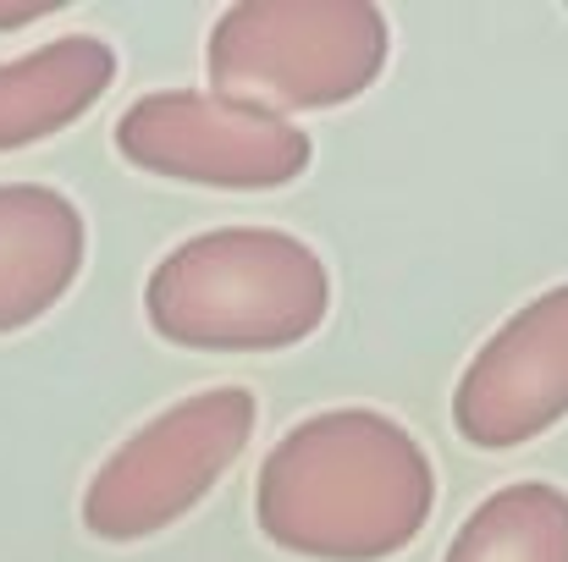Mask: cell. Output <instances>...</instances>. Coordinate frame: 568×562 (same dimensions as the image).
I'll return each instance as SVG.
<instances>
[{
	"label": "cell",
	"instance_id": "1",
	"mask_svg": "<svg viewBox=\"0 0 568 562\" xmlns=\"http://www.w3.org/2000/svg\"><path fill=\"white\" fill-rule=\"evenodd\" d=\"M436 508V469L414 430L376 408L298 419L260 463L254 519L271 546L321 562L408 552Z\"/></svg>",
	"mask_w": 568,
	"mask_h": 562
},
{
	"label": "cell",
	"instance_id": "2",
	"mask_svg": "<svg viewBox=\"0 0 568 562\" xmlns=\"http://www.w3.org/2000/svg\"><path fill=\"white\" fill-rule=\"evenodd\" d=\"M332 276L276 226H215L178 243L144 282L155 337L199 354H276L321 331Z\"/></svg>",
	"mask_w": 568,
	"mask_h": 562
},
{
	"label": "cell",
	"instance_id": "3",
	"mask_svg": "<svg viewBox=\"0 0 568 562\" xmlns=\"http://www.w3.org/2000/svg\"><path fill=\"white\" fill-rule=\"evenodd\" d=\"M392 55L376 0H237L210 22V94L260 111H332L359 100Z\"/></svg>",
	"mask_w": 568,
	"mask_h": 562
},
{
	"label": "cell",
	"instance_id": "4",
	"mask_svg": "<svg viewBox=\"0 0 568 562\" xmlns=\"http://www.w3.org/2000/svg\"><path fill=\"white\" fill-rule=\"evenodd\" d=\"M254 425L260 408L243 386H210L172 402L94 469L83 491V530L111 546L161 535L243 458Z\"/></svg>",
	"mask_w": 568,
	"mask_h": 562
},
{
	"label": "cell",
	"instance_id": "5",
	"mask_svg": "<svg viewBox=\"0 0 568 562\" xmlns=\"http://www.w3.org/2000/svg\"><path fill=\"white\" fill-rule=\"evenodd\" d=\"M116 150L155 177L232 193L287 187L315 155L310 133L287 116L210 89H166L133 100L116 122Z\"/></svg>",
	"mask_w": 568,
	"mask_h": 562
},
{
	"label": "cell",
	"instance_id": "6",
	"mask_svg": "<svg viewBox=\"0 0 568 562\" xmlns=\"http://www.w3.org/2000/svg\"><path fill=\"white\" fill-rule=\"evenodd\" d=\"M568 413V282L525 304L458 375L453 425L486 452L536 441Z\"/></svg>",
	"mask_w": 568,
	"mask_h": 562
},
{
	"label": "cell",
	"instance_id": "7",
	"mask_svg": "<svg viewBox=\"0 0 568 562\" xmlns=\"http://www.w3.org/2000/svg\"><path fill=\"white\" fill-rule=\"evenodd\" d=\"M83 210L44 183H0V337L50 315L83 270Z\"/></svg>",
	"mask_w": 568,
	"mask_h": 562
},
{
	"label": "cell",
	"instance_id": "8",
	"mask_svg": "<svg viewBox=\"0 0 568 562\" xmlns=\"http://www.w3.org/2000/svg\"><path fill=\"white\" fill-rule=\"evenodd\" d=\"M111 78L116 50L94 33H67L17 61H0V155L89 116L105 100Z\"/></svg>",
	"mask_w": 568,
	"mask_h": 562
},
{
	"label": "cell",
	"instance_id": "9",
	"mask_svg": "<svg viewBox=\"0 0 568 562\" xmlns=\"http://www.w3.org/2000/svg\"><path fill=\"white\" fill-rule=\"evenodd\" d=\"M442 562H568V491L547 480L491 491Z\"/></svg>",
	"mask_w": 568,
	"mask_h": 562
},
{
	"label": "cell",
	"instance_id": "10",
	"mask_svg": "<svg viewBox=\"0 0 568 562\" xmlns=\"http://www.w3.org/2000/svg\"><path fill=\"white\" fill-rule=\"evenodd\" d=\"M50 11H61V0H28V6L0 11V28H22V22H39V17H50Z\"/></svg>",
	"mask_w": 568,
	"mask_h": 562
}]
</instances>
